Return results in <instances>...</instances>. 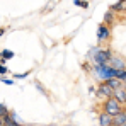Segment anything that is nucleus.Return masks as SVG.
<instances>
[{
    "instance_id": "obj_11",
    "label": "nucleus",
    "mask_w": 126,
    "mask_h": 126,
    "mask_svg": "<svg viewBox=\"0 0 126 126\" xmlns=\"http://www.w3.org/2000/svg\"><path fill=\"white\" fill-rule=\"evenodd\" d=\"M104 84L109 87V89H112V90H116V89H121L123 87V84L118 80V79H107V80H104Z\"/></svg>"
},
{
    "instance_id": "obj_21",
    "label": "nucleus",
    "mask_w": 126,
    "mask_h": 126,
    "mask_svg": "<svg viewBox=\"0 0 126 126\" xmlns=\"http://www.w3.org/2000/svg\"><path fill=\"white\" fill-rule=\"evenodd\" d=\"M22 126H39V125H32V123H24Z\"/></svg>"
},
{
    "instance_id": "obj_2",
    "label": "nucleus",
    "mask_w": 126,
    "mask_h": 126,
    "mask_svg": "<svg viewBox=\"0 0 126 126\" xmlns=\"http://www.w3.org/2000/svg\"><path fill=\"white\" fill-rule=\"evenodd\" d=\"M125 109V106H121L114 97H111V99H107V101H104L102 102V112H106V114H109L111 118L112 116H116L118 112H121Z\"/></svg>"
},
{
    "instance_id": "obj_19",
    "label": "nucleus",
    "mask_w": 126,
    "mask_h": 126,
    "mask_svg": "<svg viewBox=\"0 0 126 126\" xmlns=\"http://www.w3.org/2000/svg\"><path fill=\"white\" fill-rule=\"evenodd\" d=\"M0 82H3V84H7V85H12L14 80H10V79H0Z\"/></svg>"
},
{
    "instance_id": "obj_5",
    "label": "nucleus",
    "mask_w": 126,
    "mask_h": 126,
    "mask_svg": "<svg viewBox=\"0 0 126 126\" xmlns=\"http://www.w3.org/2000/svg\"><path fill=\"white\" fill-rule=\"evenodd\" d=\"M111 68H114V70H126V60L123 56H118V55H112V58H111V62L107 63Z\"/></svg>"
},
{
    "instance_id": "obj_10",
    "label": "nucleus",
    "mask_w": 126,
    "mask_h": 126,
    "mask_svg": "<svg viewBox=\"0 0 126 126\" xmlns=\"http://www.w3.org/2000/svg\"><path fill=\"white\" fill-rule=\"evenodd\" d=\"M114 22H116V16L111 12V10H107L104 14V24L109 27V29H112V26H114Z\"/></svg>"
},
{
    "instance_id": "obj_22",
    "label": "nucleus",
    "mask_w": 126,
    "mask_h": 126,
    "mask_svg": "<svg viewBox=\"0 0 126 126\" xmlns=\"http://www.w3.org/2000/svg\"><path fill=\"white\" fill-rule=\"evenodd\" d=\"M123 90H125V92H126V84H123Z\"/></svg>"
},
{
    "instance_id": "obj_14",
    "label": "nucleus",
    "mask_w": 126,
    "mask_h": 126,
    "mask_svg": "<svg viewBox=\"0 0 126 126\" xmlns=\"http://www.w3.org/2000/svg\"><path fill=\"white\" fill-rule=\"evenodd\" d=\"M34 85H36V87H38V90H39V92H41L43 95H46V97H49V92H48V90H46V89H44V85H43L41 82H39V80H36V82H34Z\"/></svg>"
},
{
    "instance_id": "obj_17",
    "label": "nucleus",
    "mask_w": 126,
    "mask_h": 126,
    "mask_svg": "<svg viewBox=\"0 0 126 126\" xmlns=\"http://www.w3.org/2000/svg\"><path fill=\"white\" fill-rule=\"evenodd\" d=\"M9 73V68L5 65H0V75H7Z\"/></svg>"
},
{
    "instance_id": "obj_16",
    "label": "nucleus",
    "mask_w": 126,
    "mask_h": 126,
    "mask_svg": "<svg viewBox=\"0 0 126 126\" xmlns=\"http://www.w3.org/2000/svg\"><path fill=\"white\" fill-rule=\"evenodd\" d=\"M73 3L79 5V7H85V9L89 7V2H84V0H73Z\"/></svg>"
},
{
    "instance_id": "obj_12",
    "label": "nucleus",
    "mask_w": 126,
    "mask_h": 126,
    "mask_svg": "<svg viewBox=\"0 0 126 126\" xmlns=\"http://www.w3.org/2000/svg\"><path fill=\"white\" fill-rule=\"evenodd\" d=\"M0 53H2V58H3V62H7V60H12V58H14V51H9V49H2Z\"/></svg>"
},
{
    "instance_id": "obj_18",
    "label": "nucleus",
    "mask_w": 126,
    "mask_h": 126,
    "mask_svg": "<svg viewBox=\"0 0 126 126\" xmlns=\"http://www.w3.org/2000/svg\"><path fill=\"white\" fill-rule=\"evenodd\" d=\"M29 73H17V75H14V79H26Z\"/></svg>"
},
{
    "instance_id": "obj_24",
    "label": "nucleus",
    "mask_w": 126,
    "mask_h": 126,
    "mask_svg": "<svg viewBox=\"0 0 126 126\" xmlns=\"http://www.w3.org/2000/svg\"><path fill=\"white\" fill-rule=\"evenodd\" d=\"M121 126H126V123H125V125H121Z\"/></svg>"
},
{
    "instance_id": "obj_20",
    "label": "nucleus",
    "mask_w": 126,
    "mask_h": 126,
    "mask_svg": "<svg viewBox=\"0 0 126 126\" xmlns=\"http://www.w3.org/2000/svg\"><path fill=\"white\" fill-rule=\"evenodd\" d=\"M3 34H5V27H0V38H2Z\"/></svg>"
},
{
    "instance_id": "obj_13",
    "label": "nucleus",
    "mask_w": 126,
    "mask_h": 126,
    "mask_svg": "<svg viewBox=\"0 0 126 126\" xmlns=\"http://www.w3.org/2000/svg\"><path fill=\"white\" fill-rule=\"evenodd\" d=\"M9 112H10V109L3 104V102H0V119H3V118H5Z\"/></svg>"
},
{
    "instance_id": "obj_3",
    "label": "nucleus",
    "mask_w": 126,
    "mask_h": 126,
    "mask_svg": "<svg viewBox=\"0 0 126 126\" xmlns=\"http://www.w3.org/2000/svg\"><path fill=\"white\" fill-rule=\"evenodd\" d=\"M112 92H114V90L109 89L104 82H101V84L95 87V95H97L101 101H107V99H111V97H112Z\"/></svg>"
},
{
    "instance_id": "obj_23",
    "label": "nucleus",
    "mask_w": 126,
    "mask_h": 126,
    "mask_svg": "<svg viewBox=\"0 0 126 126\" xmlns=\"http://www.w3.org/2000/svg\"><path fill=\"white\" fill-rule=\"evenodd\" d=\"M48 126H58V125H55V123H51V125H48Z\"/></svg>"
},
{
    "instance_id": "obj_9",
    "label": "nucleus",
    "mask_w": 126,
    "mask_h": 126,
    "mask_svg": "<svg viewBox=\"0 0 126 126\" xmlns=\"http://www.w3.org/2000/svg\"><path fill=\"white\" fill-rule=\"evenodd\" d=\"M97 121H99V126H111L112 123V118L106 112H99L97 114Z\"/></svg>"
},
{
    "instance_id": "obj_15",
    "label": "nucleus",
    "mask_w": 126,
    "mask_h": 126,
    "mask_svg": "<svg viewBox=\"0 0 126 126\" xmlns=\"http://www.w3.org/2000/svg\"><path fill=\"white\" fill-rule=\"evenodd\" d=\"M116 79L121 82V84H126V70H119L116 73Z\"/></svg>"
},
{
    "instance_id": "obj_4",
    "label": "nucleus",
    "mask_w": 126,
    "mask_h": 126,
    "mask_svg": "<svg viewBox=\"0 0 126 126\" xmlns=\"http://www.w3.org/2000/svg\"><path fill=\"white\" fill-rule=\"evenodd\" d=\"M97 39H99L101 44H102V43H107L111 39V29L106 26L104 22H101V24L97 26Z\"/></svg>"
},
{
    "instance_id": "obj_8",
    "label": "nucleus",
    "mask_w": 126,
    "mask_h": 126,
    "mask_svg": "<svg viewBox=\"0 0 126 126\" xmlns=\"http://www.w3.org/2000/svg\"><path fill=\"white\" fill-rule=\"evenodd\" d=\"M112 97H114L121 106H126V92L123 90V87H121V89H116V90L112 92Z\"/></svg>"
},
{
    "instance_id": "obj_7",
    "label": "nucleus",
    "mask_w": 126,
    "mask_h": 126,
    "mask_svg": "<svg viewBox=\"0 0 126 126\" xmlns=\"http://www.w3.org/2000/svg\"><path fill=\"white\" fill-rule=\"evenodd\" d=\"M109 10L112 14H121V12H126V0H119L118 3H112L109 7Z\"/></svg>"
},
{
    "instance_id": "obj_6",
    "label": "nucleus",
    "mask_w": 126,
    "mask_h": 126,
    "mask_svg": "<svg viewBox=\"0 0 126 126\" xmlns=\"http://www.w3.org/2000/svg\"><path fill=\"white\" fill-rule=\"evenodd\" d=\"M2 123H3V126H22L24 125V123L19 121V116H17L14 111H10V112L2 119Z\"/></svg>"
},
{
    "instance_id": "obj_1",
    "label": "nucleus",
    "mask_w": 126,
    "mask_h": 126,
    "mask_svg": "<svg viewBox=\"0 0 126 126\" xmlns=\"http://www.w3.org/2000/svg\"><path fill=\"white\" fill-rule=\"evenodd\" d=\"M90 55H92V60L95 65H107V63L111 62V58H112V51L109 49V48H106V49H101V48H94L92 51H90Z\"/></svg>"
}]
</instances>
